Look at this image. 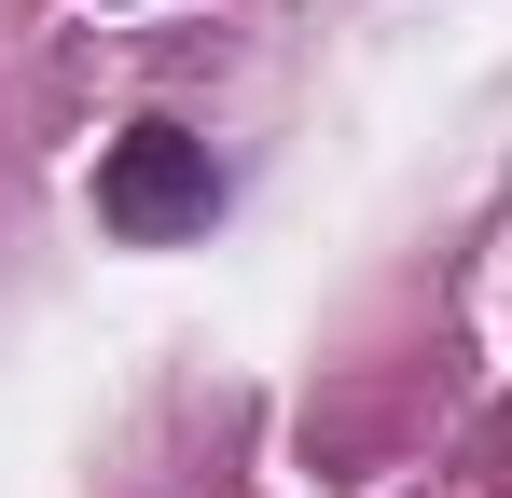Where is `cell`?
<instances>
[{"mask_svg":"<svg viewBox=\"0 0 512 498\" xmlns=\"http://www.w3.org/2000/svg\"><path fill=\"white\" fill-rule=\"evenodd\" d=\"M208 208H222V166H208L194 125H125V139L97 153V222H111V236L167 249V236H208Z\"/></svg>","mask_w":512,"mask_h":498,"instance_id":"1","label":"cell"}]
</instances>
